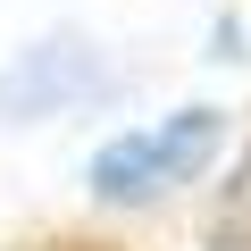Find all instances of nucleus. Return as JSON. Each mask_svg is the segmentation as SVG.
Instances as JSON below:
<instances>
[{"label":"nucleus","mask_w":251,"mask_h":251,"mask_svg":"<svg viewBox=\"0 0 251 251\" xmlns=\"http://www.w3.org/2000/svg\"><path fill=\"white\" fill-rule=\"evenodd\" d=\"M100 92H109V59L75 25H59L0 67V126H42V117H67V109L100 100Z\"/></svg>","instance_id":"obj_1"},{"label":"nucleus","mask_w":251,"mask_h":251,"mask_svg":"<svg viewBox=\"0 0 251 251\" xmlns=\"http://www.w3.org/2000/svg\"><path fill=\"white\" fill-rule=\"evenodd\" d=\"M84 176H92V193H100V201H151V193H168V168H159V134H151V126H134V134L100 143Z\"/></svg>","instance_id":"obj_2"},{"label":"nucleus","mask_w":251,"mask_h":251,"mask_svg":"<svg viewBox=\"0 0 251 251\" xmlns=\"http://www.w3.org/2000/svg\"><path fill=\"white\" fill-rule=\"evenodd\" d=\"M151 134H159V168H168V184H184V176H201V168H209V151L226 143V109H209V100L168 109Z\"/></svg>","instance_id":"obj_3"},{"label":"nucleus","mask_w":251,"mask_h":251,"mask_svg":"<svg viewBox=\"0 0 251 251\" xmlns=\"http://www.w3.org/2000/svg\"><path fill=\"white\" fill-rule=\"evenodd\" d=\"M201 243H209V251H251V151H234L226 184L209 193V218H201Z\"/></svg>","instance_id":"obj_4"},{"label":"nucleus","mask_w":251,"mask_h":251,"mask_svg":"<svg viewBox=\"0 0 251 251\" xmlns=\"http://www.w3.org/2000/svg\"><path fill=\"white\" fill-rule=\"evenodd\" d=\"M34 251H117V243H92V234H59V243H34Z\"/></svg>","instance_id":"obj_5"}]
</instances>
